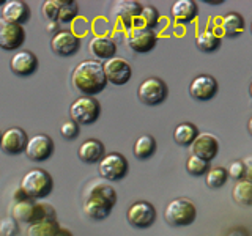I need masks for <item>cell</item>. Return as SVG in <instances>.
Wrapping results in <instances>:
<instances>
[{"instance_id": "9c48e42d", "label": "cell", "mask_w": 252, "mask_h": 236, "mask_svg": "<svg viewBox=\"0 0 252 236\" xmlns=\"http://www.w3.org/2000/svg\"><path fill=\"white\" fill-rule=\"evenodd\" d=\"M126 43H128L129 49L136 54H147L152 49H155V46L158 43V35L155 33V30L136 27L128 31Z\"/></svg>"}, {"instance_id": "7bdbcfd3", "label": "cell", "mask_w": 252, "mask_h": 236, "mask_svg": "<svg viewBox=\"0 0 252 236\" xmlns=\"http://www.w3.org/2000/svg\"><path fill=\"white\" fill-rule=\"evenodd\" d=\"M55 236H73V233H71V230H68V228L60 227V230L57 232V235H55Z\"/></svg>"}, {"instance_id": "8992f818", "label": "cell", "mask_w": 252, "mask_h": 236, "mask_svg": "<svg viewBox=\"0 0 252 236\" xmlns=\"http://www.w3.org/2000/svg\"><path fill=\"white\" fill-rule=\"evenodd\" d=\"M129 164L120 153H109L98 162L99 175L107 181H120L128 175Z\"/></svg>"}, {"instance_id": "f546056e", "label": "cell", "mask_w": 252, "mask_h": 236, "mask_svg": "<svg viewBox=\"0 0 252 236\" xmlns=\"http://www.w3.org/2000/svg\"><path fill=\"white\" fill-rule=\"evenodd\" d=\"M60 230V224L57 219H47L41 222L32 224L27 230V236H55Z\"/></svg>"}, {"instance_id": "2e32d148", "label": "cell", "mask_w": 252, "mask_h": 236, "mask_svg": "<svg viewBox=\"0 0 252 236\" xmlns=\"http://www.w3.org/2000/svg\"><path fill=\"white\" fill-rule=\"evenodd\" d=\"M142 8H144V5L134 2V0H120V2H115L114 5V16L125 29L131 30L134 21L142 13Z\"/></svg>"}, {"instance_id": "30bf717a", "label": "cell", "mask_w": 252, "mask_h": 236, "mask_svg": "<svg viewBox=\"0 0 252 236\" xmlns=\"http://www.w3.org/2000/svg\"><path fill=\"white\" fill-rule=\"evenodd\" d=\"M24 41H26V31L22 26L6 22L0 18V49L18 52Z\"/></svg>"}, {"instance_id": "ab89813d", "label": "cell", "mask_w": 252, "mask_h": 236, "mask_svg": "<svg viewBox=\"0 0 252 236\" xmlns=\"http://www.w3.org/2000/svg\"><path fill=\"white\" fill-rule=\"evenodd\" d=\"M225 236H249L248 230L243 227H233L232 230H228Z\"/></svg>"}, {"instance_id": "4fadbf2b", "label": "cell", "mask_w": 252, "mask_h": 236, "mask_svg": "<svg viewBox=\"0 0 252 236\" xmlns=\"http://www.w3.org/2000/svg\"><path fill=\"white\" fill-rule=\"evenodd\" d=\"M29 137L24 129L21 128H10L5 132H2V137H0V148L2 151L10 154V156H16L26 151Z\"/></svg>"}, {"instance_id": "52a82bcc", "label": "cell", "mask_w": 252, "mask_h": 236, "mask_svg": "<svg viewBox=\"0 0 252 236\" xmlns=\"http://www.w3.org/2000/svg\"><path fill=\"white\" fill-rule=\"evenodd\" d=\"M126 219L131 227L134 228H148L155 224L156 220V209L152 203H148L145 200L134 202L131 206L126 211Z\"/></svg>"}, {"instance_id": "d6986e66", "label": "cell", "mask_w": 252, "mask_h": 236, "mask_svg": "<svg viewBox=\"0 0 252 236\" xmlns=\"http://www.w3.org/2000/svg\"><path fill=\"white\" fill-rule=\"evenodd\" d=\"M114 205L104 200L99 199V197H93V195H87V200L84 203V211L87 217H90L92 220H104L110 216L112 212Z\"/></svg>"}, {"instance_id": "5b68a950", "label": "cell", "mask_w": 252, "mask_h": 236, "mask_svg": "<svg viewBox=\"0 0 252 236\" xmlns=\"http://www.w3.org/2000/svg\"><path fill=\"white\" fill-rule=\"evenodd\" d=\"M169 88L159 77H148L142 81L137 88V96L145 106H159L167 99Z\"/></svg>"}, {"instance_id": "836d02e7", "label": "cell", "mask_w": 252, "mask_h": 236, "mask_svg": "<svg viewBox=\"0 0 252 236\" xmlns=\"http://www.w3.org/2000/svg\"><path fill=\"white\" fill-rule=\"evenodd\" d=\"M63 0H46L41 5V13L49 22H59V14Z\"/></svg>"}, {"instance_id": "8d00e7d4", "label": "cell", "mask_w": 252, "mask_h": 236, "mask_svg": "<svg viewBox=\"0 0 252 236\" xmlns=\"http://www.w3.org/2000/svg\"><path fill=\"white\" fill-rule=\"evenodd\" d=\"M19 233V224L13 217H3L0 220V235L2 236H16Z\"/></svg>"}, {"instance_id": "e0dca14e", "label": "cell", "mask_w": 252, "mask_h": 236, "mask_svg": "<svg viewBox=\"0 0 252 236\" xmlns=\"http://www.w3.org/2000/svg\"><path fill=\"white\" fill-rule=\"evenodd\" d=\"M191 149L194 156L210 162L219 153V140L211 134H199L191 145Z\"/></svg>"}, {"instance_id": "60d3db41", "label": "cell", "mask_w": 252, "mask_h": 236, "mask_svg": "<svg viewBox=\"0 0 252 236\" xmlns=\"http://www.w3.org/2000/svg\"><path fill=\"white\" fill-rule=\"evenodd\" d=\"M13 197H14V202H24V200H29V197L26 195V192H24L21 187H18V189H16V191L13 192Z\"/></svg>"}, {"instance_id": "f1b7e54d", "label": "cell", "mask_w": 252, "mask_h": 236, "mask_svg": "<svg viewBox=\"0 0 252 236\" xmlns=\"http://www.w3.org/2000/svg\"><path fill=\"white\" fill-rule=\"evenodd\" d=\"M233 200L241 206H252V183L248 179L236 181L232 189Z\"/></svg>"}, {"instance_id": "ffe728a7", "label": "cell", "mask_w": 252, "mask_h": 236, "mask_svg": "<svg viewBox=\"0 0 252 236\" xmlns=\"http://www.w3.org/2000/svg\"><path fill=\"white\" fill-rule=\"evenodd\" d=\"M89 51L98 60H110L115 57L117 46L109 36H93L89 43Z\"/></svg>"}, {"instance_id": "cb8c5ba5", "label": "cell", "mask_w": 252, "mask_h": 236, "mask_svg": "<svg viewBox=\"0 0 252 236\" xmlns=\"http://www.w3.org/2000/svg\"><path fill=\"white\" fill-rule=\"evenodd\" d=\"M132 153L140 161L150 159V157L156 153V140H155V137L150 136V134H144V136H140L136 140V144H134Z\"/></svg>"}, {"instance_id": "1f68e13d", "label": "cell", "mask_w": 252, "mask_h": 236, "mask_svg": "<svg viewBox=\"0 0 252 236\" xmlns=\"http://www.w3.org/2000/svg\"><path fill=\"white\" fill-rule=\"evenodd\" d=\"M227 178H228L227 169L215 167V169H210L207 172V175H205V183H207V186L211 189H219L225 184Z\"/></svg>"}, {"instance_id": "74e56055", "label": "cell", "mask_w": 252, "mask_h": 236, "mask_svg": "<svg viewBox=\"0 0 252 236\" xmlns=\"http://www.w3.org/2000/svg\"><path fill=\"white\" fill-rule=\"evenodd\" d=\"M227 173H228V177H232L236 181L244 179V164H243V161H240V159L233 161L230 164V167H228Z\"/></svg>"}, {"instance_id": "8fae6325", "label": "cell", "mask_w": 252, "mask_h": 236, "mask_svg": "<svg viewBox=\"0 0 252 236\" xmlns=\"http://www.w3.org/2000/svg\"><path fill=\"white\" fill-rule=\"evenodd\" d=\"M81 47V38L71 30H60L51 39V49L59 57H71Z\"/></svg>"}, {"instance_id": "f6af8a7d", "label": "cell", "mask_w": 252, "mask_h": 236, "mask_svg": "<svg viewBox=\"0 0 252 236\" xmlns=\"http://www.w3.org/2000/svg\"><path fill=\"white\" fill-rule=\"evenodd\" d=\"M249 94H251V98H252V84L249 85Z\"/></svg>"}, {"instance_id": "4dcf8cb0", "label": "cell", "mask_w": 252, "mask_h": 236, "mask_svg": "<svg viewBox=\"0 0 252 236\" xmlns=\"http://www.w3.org/2000/svg\"><path fill=\"white\" fill-rule=\"evenodd\" d=\"M87 195L99 197V199H104V200L110 202L112 205L117 203V192H115V189L110 184H107V183H99V181L93 183L92 187L89 189V192H87Z\"/></svg>"}, {"instance_id": "277c9868", "label": "cell", "mask_w": 252, "mask_h": 236, "mask_svg": "<svg viewBox=\"0 0 252 236\" xmlns=\"http://www.w3.org/2000/svg\"><path fill=\"white\" fill-rule=\"evenodd\" d=\"M71 120L77 124H93L101 115V104L96 98L93 96H81L77 98L69 107Z\"/></svg>"}, {"instance_id": "9a60e30c", "label": "cell", "mask_w": 252, "mask_h": 236, "mask_svg": "<svg viewBox=\"0 0 252 236\" xmlns=\"http://www.w3.org/2000/svg\"><path fill=\"white\" fill-rule=\"evenodd\" d=\"M13 74L19 77H29L38 71V57L30 51H18L10 60Z\"/></svg>"}, {"instance_id": "4316f807", "label": "cell", "mask_w": 252, "mask_h": 236, "mask_svg": "<svg viewBox=\"0 0 252 236\" xmlns=\"http://www.w3.org/2000/svg\"><path fill=\"white\" fill-rule=\"evenodd\" d=\"M244 30V19L238 13H227L222 18V31L228 38H236L243 33Z\"/></svg>"}, {"instance_id": "d590c367", "label": "cell", "mask_w": 252, "mask_h": 236, "mask_svg": "<svg viewBox=\"0 0 252 236\" xmlns=\"http://www.w3.org/2000/svg\"><path fill=\"white\" fill-rule=\"evenodd\" d=\"M60 136L66 140H74L79 136V124L73 120H66L60 124Z\"/></svg>"}, {"instance_id": "ee69618b", "label": "cell", "mask_w": 252, "mask_h": 236, "mask_svg": "<svg viewBox=\"0 0 252 236\" xmlns=\"http://www.w3.org/2000/svg\"><path fill=\"white\" fill-rule=\"evenodd\" d=\"M248 131H249V134L252 136V117L249 118V121H248Z\"/></svg>"}, {"instance_id": "6da1fadb", "label": "cell", "mask_w": 252, "mask_h": 236, "mask_svg": "<svg viewBox=\"0 0 252 236\" xmlns=\"http://www.w3.org/2000/svg\"><path fill=\"white\" fill-rule=\"evenodd\" d=\"M74 88L82 96H93L106 88L107 81L102 63L98 60H84L73 69L71 76Z\"/></svg>"}, {"instance_id": "603a6c76", "label": "cell", "mask_w": 252, "mask_h": 236, "mask_svg": "<svg viewBox=\"0 0 252 236\" xmlns=\"http://www.w3.org/2000/svg\"><path fill=\"white\" fill-rule=\"evenodd\" d=\"M35 200H24V202H14L11 206V217L16 222L30 224L33 222V211H35Z\"/></svg>"}, {"instance_id": "7a4b0ae2", "label": "cell", "mask_w": 252, "mask_h": 236, "mask_svg": "<svg viewBox=\"0 0 252 236\" xmlns=\"http://www.w3.org/2000/svg\"><path fill=\"white\" fill-rule=\"evenodd\" d=\"M19 187L22 189L29 200L38 202L39 199H46L52 192L54 181L52 177L43 169H32L22 177Z\"/></svg>"}, {"instance_id": "d4e9b609", "label": "cell", "mask_w": 252, "mask_h": 236, "mask_svg": "<svg viewBox=\"0 0 252 236\" xmlns=\"http://www.w3.org/2000/svg\"><path fill=\"white\" fill-rule=\"evenodd\" d=\"M199 136V129L192 123H180L173 131V140L181 147H191Z\"/></svg>"}, {"instance_id": "e575fe53", "label": "cell", "mask_w": 252, "mask_h": 236, "mask_svg": "<svg viewBox=\"0 0 252 236\" xmlns=\"http://www.w3.org/2000/svg\"><path fill=\"white\" fill-rule=\"evenodd\" d=\"M79 14V6L77 2H69V0H63L62 8H60V14H59V22H71L77 18Z\"/></svg>"}, {"instance_id": "83f0119b", "label": "cell", "mask_w": 252, "mask_h": 236, "mask_svg": "<svg viewBox=\"0 0 252 236\" xmlns=\"http://www.w3.org/2000/svg\"><path fill=\"white\" fill-rule=\"evenodd\" d=\"M159 11L156 10L153 5H147L142 8V13L139 18L134 21L132 24V29L136 27H144V29H150V30H155L158 27V24H159Z\"/></svg>"}, {"instance_id": "d6a6232c", "label": "cell", "mask_w": 252, "mask_h": 236, "mask_svg": "<svg viewBox=\"0 0 252 236\" xmlns=\"http://www.w3.org/2000/svg\"><path fill=\"white\" fill-rule=\"evenodd\" d=\"M186 170L189 175H192V177H203V175H207V172L210 170V162L191 154L186 161Z\"/></svg>"}, {"instance_id": "484cf974", "label": "cell", "mask_w": 252, "mask_h": 236, "mask_svg": "<svg viewBox=\"0 0 252 236\" xmlns=\"http://www.w3.org/2000/svg\"><path fill=\"white\" fill-rule=\"evenodd\" d=\"M195 46L197 49L205 52V54H211L219 49L220 46V36L215 33L213 30H202L197 33L195 38Z\"/></svg>"}, {"instance_id": "bcb514c9", "label": "cell", "mask_w": 252, "mask_h": 236, "mask_svg": "<svg viewBox=\"0 0 252 236\" xmlns=\"http://www.w3.org/2000/svg\"><path fill=\"white\" fill-rule=\"evenodd\" d=\"M0 137H2V132H0Z\"/></svg>"}, {"instance_id": "ac0fdd59", "label": "cell", "mask_w": 252, "mask_h": 236, "mask_svg": "<svg viewBox=\"0 0 252 236\" xmlns=\"http://www.w3.org/2000/svg\"><path fill=\"white\" fill-rule=\"evenodd\" d=\"M2 19L22 26L30 19V8L22 0H8L2 8Z\"/></svg>"}, {"instance_id": "7402d4cb", "label": "cell", "mask_w": 252, "mask_h": 236, "mask_svg": "<svg viewBox=\"0 0 252 236\" xmlns=\"http://www.w3.org/2000/svg\"><path fill=\"white\" fill-rule=\"evenodd\" d=\"M77 156L85 164H96L104 157V145L96 139H87L79 147Z\"/></svg>"}, {"instance_id": "7c38bea8", "label": "cell", "mask_w": 252, "mask_h": 236, "mask_svg": "<svg viewBox=\"0 0 252 236\" xmlns=\"http://www.w3.org/2000/svg\"><path fill=\"white\" fill-rule=\"evenodd\" d=\"M104 68L106 81L112 85H125L129 82V79L132 76V68L126 60L120 57H114L110 60H106L102 63Z\"/></svg>"}, {"instance_id": "f35d334b", "label": "cell", "mask_w": 252, "mask_h": 236, "mask_svg": "<svg viewBox=\"0 0 252 236\" xmlns=\"http://www.w3.org/2000/svg\"><path fill=\"white\" fill-rule=\"evenodd\" d=\"M244 164V179H248L252 183V156L246 157V159L243 161Z\"/></svg>"}, {"instance_id": "ba28073f", "label": "cell", "mask_w": 252, "mask_h": 236, "mask_svg": "<svg viewBox=\"0 0 252 236\" xmlns=\"http://www.w3.org/2000/svg\"><path fill=\"white\" fill-rule=\"evenodd\" d=\"M27 157L33 162H44L54 154V142L47 134H35L27 142L26 151Z\"/></svg>"}, {"instance_id": "5bb4252c", "label": "cell", "mask_w": 252, "mask_h": 236, "mask_svg": "<svg viewBox=\"0 0 252 236\" xmlns=\"http://www.w3.org/2000/svg\"><path fill=\"white\" fill-rule=\"evenodd\" d=\"M219 85L218 81L213 76L202 74L192 79L189 85V94L197 101H210L218 94Z\"/></svg>"}, {"instance_id": "44dd1931", "label": "cell", "mask_w": 252, "mask_h": 236, "mask_svg": "<svg viewBox=\"0 0 252 236\" xmlns=\"http://www.w3.org/2000/svg\"><path fill=\"white\" fill-rule=\"evenodd\" d=\"M172 18L177 24H189L199 14V6L194 0H177L172 5Z\"/></svg>"}, {"instance_id": "3957f363", "label": "cell", "mask_w": 252, "mask_h": 236, "mask_svg": "<svg viewBox=\"0 0 252 236\" xmlns=\"http://www.w3.org/2000/svg\"><path fill=\"white\" fill-rule=\"evenodd\" d=\"M197 217V208L189 199L172 200L164 209L165 222L172 227H186L191 225Z\"/></svg>"}, {"instance_id": "b9f144b4", "label": "cell", "mask_w": 252, "mask_h": 236, "mask_svg": "<svg viewBox=\"0 0 252 236\" xmlns=\"http://www.w3.org/2000/svg\"><path fill=\"white\" fill-rule=\"evenodd\" d=\"M46 30L55 31V33H57V31H60V29H59V22H49V24L46 26Z\"/></svg>"}]
</instances>
